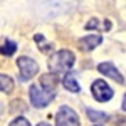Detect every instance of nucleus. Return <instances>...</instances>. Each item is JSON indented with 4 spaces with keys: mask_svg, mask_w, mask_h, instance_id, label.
<instances>
[{
    "mask_svg": "<svg viewBox=\"0 0 126 126\" xmlns=\"http://www.w3.org/2000/svg\"><path fill=\"white\" fill-rule=\"evenodd\" d=\"M97 71H99L101 74L108 76V78L114 79V81L119 82V84H125V76L118 71L116 66H114L113 62H101V64H97Z\"/></svg>",
    "mask_w": 126,
    "mask_h": 126,
    "instance_id": "nucleus-6",
    "label": "nucleus"
},
{
    "mask_svg": "<svg viewBox=\"0 0 126 126\" xmlns=\"http://www.w3.org/2000/svg\"><path fill=\"white\" fill-rule=\"evenodd\" d=\"M103 42V37L99 35V34H94V35H86V37H82V39L79 40V49L81 50H93V49H96L99 44Z\"/></svg>",
    "mask_w": 126,
    "mask_h": 126,
    "instance_id": "nucleus-8",
    "label": "nucleus"
},
{
    "mask_svg": "<svg viewBox=\"0 0 126 126\" xmlns=\"http://www.w3.org/2000/svg\"><path fill=\"white\" fill-rule=\"evenodd\" d=\"M113 27L111 20L108 19H91L86 24V30H103V32H108V30Z\"/></svg>",
    "mask_w": 126,
    "mask_h": 126,
    "instance_id": "nucleus-9",
    "label": "nucleus"
},
{
    "mask_svg": "<svg viewBox=\"0 0 126 126\" xmlns=\"http://www.w3.org/2000/svg\"><path fill=\"white\" fill-rule=\"evenodd\" d=\"M91 93H93V96L96 97V101H99V103L109 101L113 97V94H114V91L109 87V84L104 79H96L93 82V86H91Z\"/></svg>",
    "mask_w": 126,
    "mask_h": 126,
    "instance_id": "nucleus-5",
    "label": "nucleus"
},
{
    "mask_svg": "<svg viewBox=\"0 0 126 126\" xmlns=\"http://www.w3.org/2000/svg\"><path fill=\"white\" fill-rule=\"evenodd\" d=\"M37 126H50V125H49V123H39Z\"/></svg>",
    "mask_w": 126,
    "mask_h": 126,
    "instance_id": "nucleus-15",
    "label": "nucleus"
},
{
    "mask_svg": "<svg viewBox=\"0 0 126 126\" xmlns=\"http://www.w3.org/2000/svg\"><path fill=\"white\" fill-rule=\"evenodd\" d=\"M17 66H19L22 81H29L39 72V64L32 57H27V56H22V57L17 59Z\"/></svg>",
    "mask_w": 126,
    "mask_h": 126,
    "instance_id": "nucleus-3",
    "label": "nucleus"
},
{
    "mask_svg": "<svg viewBox=\"0 0 126 126\" xmlns=\"http://www.w3.org/2000/svg\"><path fill=\"white\" fill-rule=\"evenodd\" d=\"M56 126H79V116L69 106H61L56 113Z\"/></svg>",
    "mask_w": 126,
    "mask_h": 126,
    "instance_id": "nucleus-4",
    "label": "nucleus"
},
{
    "mask_svg": "<svg viewBox=\"0 0 126 126\" xmlns=\"http://www.w3.org/2000/svg\"><path fill=\"white\" fill-rule=\"evenodd\" d=\"M87 118L93 121V123H103V121H106L108 114L106 113H101V111H94V109H87Z\"/></svg>",
    "mask_w": 126,
    "mask_h": 126,
    "instance_id": "nucleus-12",
    "label": "nucleus"
},
{
    "mask_svg": "<svg viewBox=\"0 0 126 126\" xmlns=\"http://www.w3.org/2000/svg\"><path fill=\"white\" fill-rule=\"evenodd\" d=\"M57 84H59V78L57 74H52V72H47V74H42L40 78V89L47 91V93H56L57 89Z\"/></svg>",
    "mask_w": 126,
    "mask_h": 126,
    "instance_id": "nucleus-7",
    "label": "nucleus"
},
{
    "mask_svg": "<svg viewBox=\"0 0 126 126\" xmlns=\"http://www.w3.org/2000/svg\"><path fill=\"white\" fill-rule=\"evenodd\" d=\"M14 89V79L7 74H0V91L2 93H12Z\"/></svg>",
    "mask_w": 126,
    "mask_h": 126,
    "instance_id": "nucleus-11",
    "label": "nucleus"
},
{
    "mask_svg": "<svg viewBox=\"0 0 126 126\" xmlns=\"http://www.w3.org/2000/svg\"><path fill=\"white\" fill-rule=\"evenodd\" d=\"M94 126H99V125H94Z\"/></svg>",
    "mask_w": 126,
    "mask_h": 126,
    "instance_id": "nucleus-16",
    "label": "nucleus"
},
{
    "mask_svg": "<svg viewBox=\"0 0 126 126\" xmlns=\"http://www.w3.org/2000/svg\"><path fill=\"white\" fill-rule=\"evenodd\" d=\"M76 62V56L71 50H57L56 54H52V57L49 59V69L52 74H59V72H66L74 66Z\"/></svg>",
    "mask_w": 126,
    "mask_h": 126,
    "instance_id": "nucleus-1",
    "label": "nucleus"
},
{
    "mask_svg": "<svg viewBox=\"0 0 126 126\" xmlns=\"http://www.w3.org/2000/svg\"><path fill=\"white\" fill-rule=\"evenodd\" d=\"M15 50H17V44L14 40H5L0 47V54L2 56H12Z\"/></svg>",
    "mask_w": 126,
    "mask_h": 126,
    "instance_id": "nucleus-13",
    "label": "nucleus"
},
{
    "mask_svg": "<svg viewBox=\"0 0 126 126\" xmlns=\"http://www.w3.org/2000/svg\"><path fill=\"white\" fill-rule=\"evenodd\" d=\"M62 84H64V87H66L67 91H71V93H79V91H81V86L78 84V81H76V78H74L72 72H67V74L64 76Z\"/></svg>",
    "mask_w": 126,
    "mask_h": 126,
    "instance_id": "nucleus-10",
    "label": "nucleus"
},
{
    "mask_svg": "<svg viewBox=\"0 0 126 126\" xmlns=\"http://www.w3.org/2000/svg\"><path fill=\"white\" fill-rule=\"evenodd\" d=\"M9 126H30V123H29V119H25L24 116H19L15 119H12Z\"/></svg>",
    "mask_w": 126,
    "mask_h": 126,
    "instance_id": "nucleus-14",
    "label": "nucleus"
},
{
    "mask_svg": "<svg viewBox=\"0 0 126 126\" xmlns=\"http://www.w3.org/2000/svg\"><path fill=\"white\" fill-rule=\"evenodd\" d=\"M54 96H56V93H47V91L40 89V86L37 84H32L29 89V97L34 108H46L47 104H50Z\"/></svg>",
    "mask_w": 126,
    "mask_h": 126,
    "instance_id": "nucleus-2",
    "label": "nucleus"
}]
</instances>
